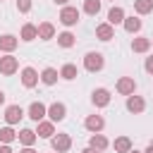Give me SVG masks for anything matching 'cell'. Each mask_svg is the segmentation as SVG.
Listing matches in <instances>:
<instances>
[{"instance_id":"6da1fadb","label":"cell","mask_w":153,"mask_h":153,"mask_svg":"<svg viewBox=\"0 0 153 153\" xmlns=\"http://www.w3.org/2000/svg\"><path fill=\"white\" fill-rule=\"evenodd\" d=\"M103 67H105V57H103V53L91 50V53H86V55H84V69H86V72L96 74V72H100Z\"/></svg>"},{"instance_id":"7a4b0ae2","label":"cell","mask_w":153,"mask_h":153,"mask_svg":"<svg viewBox=\"0 0 153 153\" xmlns=\"http://www.w3.org/2000/svg\"><path fill=\"white\" fill-rule=\"evenodd\" d=\"M79 17H81V12L76 10V7H72V5H65L62 10H60V24L62 26H76V22H79Z\"/></svg>"},{"instance_id":"3957f363","label":"cell","mask_w":153,"mask_h":153,"mask_svg":"<svg viewBox=\"0 0 153 153\" xmlns=\"http://www.w3.org/2000/svg\"><path fill=\"white\" fill-rule=\"evenodd\" d=\"M17 69H19V60H17L12 53H7V55L0 57V74H2V76H12Z\"/></svg>"},{"instance_id":"277c9868","label":"cell","mask_w":153,"mask_h":153,"mask_svg":"<svg viewBox=\"0 0 153 153\" xmlns=\"http://www.w3.org/2000/svg\"><path fill=\"white\" fill-rule=\"evenodd\" d=\"M50 146H53V151H57V153H67V151L72 148V136H69V134H55V136L50 139Z\"/></svg>"},{"instance_id":"5b68a950","label":"cell","mask_w":153,"mask_h":153,"mask_svg":"<svg viewBox=\"0 0 153 153\" xmlns=\"http://www.w3.org/2000/svg\"><path fill=\"white\" fill-rule=\"evenodd\" d=\"M38 81H41V74L33 67H24L22 69V86L24 88H33V86H38Z\"/></svg>"},{"instance_id":"8992f818","label":"cell","mask_w":153,"mask_h":153,"mask_svg":"<svg viewBox=\"0 0 153 153\" xmlns=\"http://www.w3.org/2000/svg\"><path fill=\"white\" fill-rule=\"evenodd\" d=\"M115 88H117L120 96H131L136 91V81H134V76H120L117 84H115Z\"/></svg>"},{"instance_id":"52a82bcc","label":"cell","mask_w":153,"mask_h":153,"mask_svg":"<svg viewBox=\"0 0 153 153\" xmlns=\"http://www.w3.org/2000/svg\"><path fill=\"white\" fill-rule=\"evenodd\" d=\"M48 117H50L53 122H62V120L67 117V105L60 103V100L50 103V105H48Z\"/></svg>"},{"instance_id":"ba28073f","label":"cell","mask_w":153,"mask_h":153,"mask_svg":"<svg viewBox=\"0 0 153 153\" xmlns=\"http://www.w3.org/2000/svg\"><path fill=\"white\" fill-rule=\"evenodd\" d=\"M84 127H86V131H91V134H100L103 127H105V120H103V115H88V117L84 120Z\"/></svg>"},{"instance_id":"9c48e42d","label":"cell","mask_w":153,"mask_h":153,"mask_svg":"<svg viewBox=\"0 0 153 153\" xmlns=\"http://www.w3.org/2000/svg\"><path fill=\"white\" fill-rule=\"evenodd\" d=\"M110 98H112V96H110V91H108V88H103V86H100V88H96V91L91 93V103H93L96 108H105V105H110Z\"/></svg>"},{"instance_id":"30bf717a","label":"cell","mask_w":153,"mask_h":153,"mask_svg":"<svg viewBox=\"0 0 153 153\" xmlns=\"http://www.w3.org/2000/svg\"><path fill=\"white\" fill-rule=\"evenodd\" d=\"M26 115L33 120V122H41L45 115H48V105H43L41 100H33L31 105H29V110H26Z\"/></svg>"},{"instance_id":"8fae6325","label":"cell","mask_w":153,"mask_h":153,"mask_svg":"<svg viewBox=\"0 0 153 153\" xmlns=\"http://www.w3.org/2000/svg\"><path fill=\"white\" fill-rule=\"evenodd\" d=\"M36 134L41 139H53L55 136V122L53 120H41L36 122Z\"/></svg>"},{"instance_id":"7c38bea8","label":"cell","mask_w":153,"mask_h":153,"mask_svg":"<svg viewBox=\"0 0 153 153\" xmlns=\"http://www.w3.org/2000/svg\"><path fill=\"white\" fill-rule=\"evenodd\" d=\"M96 38H98V41H103V43L112 41V38H115V26H112V24H108V22L98 24V26H96Z\"/></svg>"},{"instance_id":"4fadbf2b","label":"cell","mask_w":153,"mask_h":153,"mask_svg":"<svg viewBox=\"0 0 153 153\" xmlns=\"http://www.w3.org/2000/svg\"><path fill=\"white\" fill-rule=\"evenodd\" d=\"M127 110L131 112V115H141L143 110H146V100L141 98V96H127Z\"/></svg>"},{"instance_id":"5bb4252c","label":"cell","mask_w":153,"mask_h":153,"mask_svg":"<svg viewBox=\"0 0 153 153\" xmlns=\"http://www.w3.org/2000/svg\"><path fill=\"white\" fill-rule=\"evenodd\" d=\"M22 117H24L22 105H7V108H5V122H7V124H19Z\"/></svg>"},{"instance_id":"9a60e30c","label":"cell","mask_w":153,"mask_h":153,"mask_svg":"<svg viewBox=\"0 0 153 153\" xmlns=\"http://www.w3.org/2000/svg\"><path fill=\"white\" fill-rule=\"evenodd\" d=\"M19 38H22L24 43L36 41V38H38V26H36V24H31V22H26V24L22 26V31H19Z\"/></svg>"},{"instance_id":"2e32d148","label":"cell","mask_w":153,"mask_h":153,"mask_svg":"<svg viewBox=\"0 0 153 153\" xmlns=\"http://www.w3.org/2000/svg\"><path fill=\"white\" fill-rule=\"evenodd\" d=\"M17 45H19L17 36H12V33H2L0 36V53H12Z\"/></svg>"},{"instance_id":"e0dca14e","label":"cell","mask_w":153,"mask_h":153,"mask_svg":"<svg viewBox=\"0 0 153 153\" xmlns=\"http://www.w3.org/2000/svg\"><path fill=\"white\" fill-rule=\"evenodd\" d=\"M57 79H60V72H57L55 67H45V69L41 72V84H45V86H55Z\"/></svg>"},{"instance_id":"ac0fdd59","label":"cell","mask_w":153,"mask_h":153,"mask_svg":"<svg viewBox=\"0 0 153 153\" xmlns=\"http://www.w3.org/2000/svg\"><path fill=\"white\" fill-rule=\"evenodd\" d=\"M131 50H134V53H148V50H151V38H148V36H136V38H131Z\"/></svg>"},{"instance_id":"d6986e66","label":"cell","mask_w":153,"mask_h":153,"mask_svg":"<svg viewBox=\"0 0 153 153\" xmlns=\"http://www.w3.org/2000/svg\"><path fill=\"white\" fill-rule=\"evenodd\" d=\"M124 10L122 7H117V5H112L110 7V12H108V24H112V26H117V24H122L124 22Z\"/></svg>"},{"instance_id":"ffe728a7","label":"cell","mask_w":153,"mask_h":153,"mask_svg":"<svg viewBox=\"0 0 153 153\" xmlns=\"http://www.w3.org/2000/svg\"><path fill=\"white\" fill-rule=\"evenodd\" d=\"M38 38L41 41H53L55 38V26L50 22H41L38 24Z\"/></svg>"},{"instance_id":"44dd1931","label":"cell","mask_w":153,"mask_h":153,"mask_svg":"<svg viewBox=\"0 0 153 153\" xmlns=\"http://www.w3.org/2000/svg\"><path fill=\"white\" fill-rule=\"evenodd\" d=\"M76 76H79V69H76V65L67 62V65H62V67H60V79H65V81H74Z\"/></svg>"},{"instance_id":"7402d4cb","label":"cell","mask_w":153,"mask_h":153,"mask_svg":"<svg viewBox=\"0 0 153 153\" xmlns=\"http://www.w3.org/2000/svg\"><path fill=\"white\" fill-rule=\"evenodd\" d=\"M17 139H19V143H22V146H33V143H36V139H38V134H36L33 129H22V131L17 134Z\"/></svg>"},{"instance_id":"603a6c76","label":"cell","mask_w":153,"mask_h":153,"mask_svg":"<svg viewBox=\"0 0 153 153\" xmlns=\"http://www.w3.org/2000/svg\"><path fill=\"white\" fill-rule=\"evenodd\" d=\"M122 26H124L127 33H139V31H141V19H139V17H124Z\"/></svg>"},{"instance_id":"cb8c5ba5","label":"cell","mask_w":153,"mask_h":153,"mask_svg":"<svg viewBox=\"0 0 153 153\" xmlns=\"http://www.w3.org/2000/svg\"><path fill=\"white\" fill-rule=\"evenodd\" d=\"M88 146H91V148H96V151H105V148L110 146V141H108L103 134H91V139H88Z\"/></svg>"},{"instance_id":"d4e9b609","label":"cell","mask_w":153,"mask_h":153,"mask_svg":"<svg viewBox=\"0 0 153 153\" xmlns=\"http://www.w3.org/2000/svg\"><path fill=\"white\" fill-rule=\"evenodd\" d=\"M76 43V36L72 33V31H62V33H57V45L60 48H72Z\"/></svg>"},{"instance_id":"484cf974","label":"cell","mask_w":153,"mask_h":153,"mask_svg":"<svg viewBox=\"0 0 153 153\" xmlns=\"http://www.w3.org/2000/svg\"><path fill=\"white\" fill-rule=\"evenodd\" d=\"M112 146H115L117 153H129V151H131V139H129V136H117Z\"/></svg>"},{"instance_id":"4316f807","label":"cell","mask_w":153,"mask_h":153,"mask_svg":"<svg viewBox=\"0 0 153 153\" xmlns=\"http://www.w3.org/2000/svg\"><path fill=\"white\" fill-rule=\"evenodd\" d=\"M14 139H17V131L12 129V124L0 127V143H12Z\"/></svg>"},{"instance_id":"83f0119b","label":"cell","mask_w":153,"mask_h":153,"mask_svg":"<svg viewBox=\"0 0 153 153\" xmlns=\"http://www.w3.org/2000/svg\"><path fill=\"white\" fill-rule=\"evenodd\" d=\"M134 12H136V14H148V12H153V0H134Z\"/></svg>"},{"instance_id":"f1b7e54d","label":"cell","mask_w":153,"mask_h":153,"mask_svg":"<svg viewBox=\"0 0 153 153\" xmlns=\"http://www.w3.org/2000/svg\"><path fill=\"white\" fill-rule=\"evenodd\" d=\"M84 12L88 17H96L100 12V0H84Z\"/></svg>"},{"instance_id":"f546056e","label":"cell","mask_w":153,"mask_h":153,"mask_svg":"<svg viewBox=\"0 0 153 153\" xmlns=\"http://www.w3.org/2000/svg\"><path fill=\"white\" fill-rule=\"evenodd\" d=\"M31 7H33V0H17V12L26 14V12H31Z\"/></svg>"},{"instance_id":"4dcf8cb0","label":"cell","mask_w":153,"mask_h":153,"mask_svg":"<svg viewBox=\"0 0 153 153\" xmlns=\"http://www.w3.org/2000/svg\"><path fill=\"white\" fill-rule=\"evenodd\" d=\"M143 69H146L148 74H153V55H151V57H146V62H143Z\"/></svg>"},{"instance_id":"1f68e13d","label":"cell","mask_w":153,"mask_h":153,"mask_svg":"<svg viewBox=\"0 0 153 153\" xmlns=\"http://www.w3.org/2000/svg\"><path fill=\"white\" fill-rule=\"evenodd\" d=\"M0 153H14V151H12L10 143H2V146H0Z\"/></svg>"},{"instance_id":"d6a6232c","label":"cell","mask_w":153,"mask_h":153,"mask_svg":"<svg viewBox=\"0 0 153 153\" xmlns=\"http://www.w3.org/2000/svg\"><path fill=\"white\" fill-rule=\"evenodd\" d=\"M19 153H38V151H33V146H24Z\"/></svg>"},{"instance_id":"836d02e7","label":"cell","mask_w":153,"mask_h":153,"mask_svg":"<svg viewBox=\"0 0 153 153\" xmlns=\"http://www.w3.org/2000/svg\"><path fill=\"white\" fill-rule=\"evenodd\" d=\"M81 153H98V151H96V148H91V146H86V148H84Z\"/></svg>"},{"instance_id":"e575fe53","label":"cell","mask_w":153,"mask_h":153,"mask_svg":"<svg viewBox=\"0 0 153 153\" xmlns=\"http://www.w3.org/2000/svg\"><path fill=\"white\" fill-rule=\"evenodd\" d=\"M143 153H153V143H148V146H146V151H143Z\"/></svg>"},{"instance_id":"d590c367","label":"cell","mask_w":153,"mask_h":153,"mask_svg":"<svg viewBox=\"0 0 153 153\" xmlns=\"http://www.w3.org/2000/svg\"><path fill=\"white\" fill-rule=\"evenodd\" d=\"M53 2H55V5H67L69 0H53Z\"/></svg>"},{"instance_id":"8d00e7d4","label":"cell","mask_w":153,"mask_h":153,"mask_svg":"<svg viewBox=\"0 0 153 153\" xmlns=\"http://www.w3.org/2000/svg\"><path fill=\"white\" fill-rule=\"evenodd\" d=\"M5 103V91H0V105Z\"/></svg>"},{"instance_id":"74e56055","label":"cell","mask_w":153,"mask_h":153,"mask_svg":"<svg viewBox=\"0 0 153 153\" xmlns=\"http://www.w3.org/2000/svg\"><path fill=\"white\" fill-rule=\"evenodd\" d=\"M129 153H141V151H136V148H131V151H129Z\"/></svg>"},{"instance_id":"f35d334b","label":"cell","mask_w":153,"mask_h":153,"mask_svg":"<svg viewBox=\"0 0 153 153\" xmlns=\"http://www.w3.org/2000/svg\"><path fill=\"white\" fill-rule=\"evenodd\" d=\"M151 48H153V38H151Z\"/></svg>"},{"instance_id":"ab89813d","label":"cell","mask_w":153,"mask_h":153,"mask_svg":"<svg viewBox=\"0 0 153 153\" xmlns=\"http://www.w3.org/2000/svg\"><path fill=\"white\" fill-rule=\"evenodd\" d=\"M110 2H115V0H110Z\"/></svg>"},{"instance_id":"60d3db41","label":"cell","mask_w":153,"mask_h":153,"mask_svg":"<svg viewBox=\"0 0 153 153\" xmlns=\"http://www.w3.org/2000/svg\"><path fill=\"white\" fill-rule=\"evenodd\" d=\"M53 153H57V151H53Z\"/></svg>"},{"instance_id":"b9f144b4","label":"cell","mask_w":153,"mask_h":153,"mask_svg":"<svg viewBox=\"0 0 153 153\" xmlns=\"http://www.w3.org/2000/svg\"><path fill=\"white\" fill-rule=\"evenodd\" d=\"M0 2H2V0H0Z\"/></svg>"}]
</instances>
